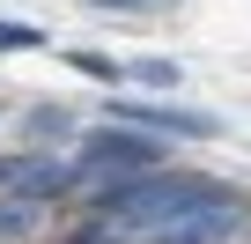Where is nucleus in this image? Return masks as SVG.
Listing matches in <instances>:
<instances>
[{"label": "nucleus", "instance_id": "f257e3e1", "mask_svg": "<svg viewBox=\"0 0 251 244\" xmlns=\"http://www.w3.org/2000/svg\"><path fill=\"white\" fill-rule=\"evenodd\" d=\"M148 170H163V141H155V134H141V126H103V134L81 141L74 185L111 192V185H126V178H148Z\"/></svg>", "mask_w": 251, "mask_h": 244}, {"label": "nucleus", "instance_id": "f03ea898", "mask_svg": "<svg viewBox=\"0 0 251 244\" xmlns=\"http://www.w3.org/2000/svg\"><path fill=\"white\" fill-rule=\"evenodd\" d=\"M229 229H244V192L200 200V207H185V215H170V222H155V229H133L126 244H222Z\"/></svg>", "mask_w": 251, "mask_h": 244}, {"label": "nucleus", "instance_id": "7ed1b4c3", "mask_svg": "<svg viewBox=\"0 0 251 244\" xmlns=\"http://www.w3.org/2000/svg\"><path fill=\"white\" fill-rule=\"evenodd\" d=\"M111 126H141V134H155V141H214L222 134V118H207V111H170V104H111Z\"/></svg>", "mask_w": 251, "mask_h": 244}, {"label": "nucleus", "instance_id": "20e7f679", "mask_svg": "<svg viewBox=\"0 0 251 244\" xmlns=\"http://www.w3.org/2000/svg\"><path fill=\"white\" fill-rule=\"evenodd\" d=\"M45 222V200H30V192H0V244L8 237H30Z\"/></svg>", "mask_w": 251, "mask_h": 244}, {"label": "nucleus", "instance_id": "39448f33", "mask_svg": "<svg viewBox=\"0 0 251 244\" xmlns=\"http://www.w3.org/2000/svg\"><path fill=\"white\" fill-rule=\"evenodd\" d=\"M45 45V30H30V23H0V52H37Z\"/></svg>", "mask_w": 251, "mask_h": 244}, {"label": "nucleus", "instance_id": "423d86ee", "mask_svg": "<svg viewBox=\"0 0 251 244\" xmlns=\"http://www.w3.org/2000/svg\"><path fill=\"white\" fill-rule=\"evenodd\" d=\"M133 74H141V81H148V89H170V81H177V67H170V59H141V67H133Z\"/></svg>", "mask_w": 251, "mask_h": 244}, {"label": "nucleus", "instance_id": "0eeeda50", "mask_svg": "<svg viewBox=\"0 0 251 244\" xmlns=\"http://www.w3.org/2000/svg\"><path fill=\"white\" fill-rule=\"evenodd\" d=\"M74 67H81V74H96V81H111V74H118V67H111V59H96V52H74Z\"/></svg>", "mask_w": 251, "mask_h": 244}, {"label": "nucleus", "instance_id": "6e6552de", "mask_svg": "<svg viewBox=\"0 0 251 244\" xmlns=\"http://www.w3.org/2000/svg\"><path fill=\"white\" fill-rule=\"evenodd\" d=\"M96 8H170V0H96Z\"/></svg>", "mask_w": 251, "mask_h": 244}]
</instances>
